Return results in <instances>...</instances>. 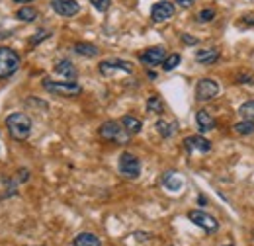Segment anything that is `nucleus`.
Instances as JSON below:
<instances>
[{
    "mask_svg": "<svg viewBox=\"0 0 254 246\" xmlns=\"http://www.w3.org/2000/svg\"><path fill=\"white\" fill-rule=\"evenodd\" d=\"M6 129H8V133H10L12 139L26 141L32 135V120L26 114H22V112L10 114L6 118Z\"/></svg>",
    "mask_w": 254,
    "mask_h": 246,
    "instance_id": "1",
    "label": "nucleus"
},
{
    "mask_svg": "<svg viewBox=\"0 0 254 246\" xmlns=\"http://www.w3.org/2000/svg\"><path fill=\"white\" fill-rule=\"evenodd\" d=\"M22 66V57L12 47H0V80H8Z\"/></svg>",
    "mask_w": 254,
    "mask_h": 246,
    "instance_id": "2",
    "label": "nucleus"
},
{
    "mask_svg": "<svg viewBox=\"0 0 254 246\" xmlns=\"http://www.w3.org/2000/svg\"><path fill=\"white\" fill-rule=\"evenodd\" d=\"M98 133L104 141H110V143H116V145H127L131 141V135L127 133V129L122 125V122H114V120L102 123Z\"/></svg>",
    "mask_w": 254,
    "mask_h": 246,
    "instance_id": "3",
    "label": "nucleus"
},
{
    "mask_svg": "<svg viewBox=\"0 0 254 246\" xmlns=\"http://www.w3.org/2000/svg\"><path fill=\"white\" fill-rule=\"evenodd\" d=\"M43 88L53 96H61V98H74V96H80L82 94V86L76 84V82H70V80H49L45 78L43 80Z\"/></svg>",
    "mask_w": 254,
    "mask_h": 246,
    "instance_id": "4",
    "label": "nucleus"
},
{
    "mask_svg": "<svg viewBox=\"0 0 254 246\" xmlns=\"http://www.w3.org/2000/svg\"><path fill=\"white\" fill-rule=\"evenodd\" d=\"M118 170L127 180H137L141 176V160L133 153H122L118 160Z\"/></svg>",
    "mask_w": 254,
    "mask_h": 246,
    "instance_id": "5",
    "label": "nucleus"
},
{
    "mask_svg": "<svg viewBox=\"0 0 254 246\" xmlns=\"http://www.w3.org/2000/svg\"><path fill=\"white\" fill-rule=\"evenodd\" d=\"M188 219H190L193 225H197L199 229H203L205 233H215V231L219 229V223H217L215 217L205 213V211H199V209L188 211Z\"/></svg>",
    "mask_w": 254,
    "mask_h": 246,
    "instance_id": "6",
    "label": "nucleus"
},
{
    "mask_svg": "<svg viewBox=\"0 0 254 246\" xmlns=\"http://www.w3.org/2000/svg\"><path fill=\"white\" fill-rule=\"evenodd\" d=\"M98 70L102 76H112L114 72H127L131 74L133 72V64L124 59H106L98 64Z\"/></svg>",
    "mask_w": 254,
    "mask_h": 246,
    "instance_id": "7",
    "label": "nucleus"
},
{
    "mask_svg": "<svg viewBox=\"0 0 254 246\" xmlns=\"http://www.w3.org/2000/svg\"><path fill=\"white\" fill-rule=\"evenodd\" d=\"M219 94V84L213 78H201L195 86V98L199 102H209Z\"/></svg>",
    "mask_w": 254,
    "mask_h": 246,
    "instance_id": "8",
    "label": "nucleus"
},
{
    "mask_svg": "<svg viewBox=\"0 0 254 246\" xmlns=\"http://www.w3.org/2000/svg\"><path fill=\"white\" fill-rule=\"evenodd\" d=\"M174 12H176V8H174V4L172 2H168V0H160L157 2L153 8H151V18H153V22H166V20H170L172 16H174Z\"/></svg>",
    "mask_w": 254,
    "mask_h": 246,
    "instance_id": "9",
    "label": "nucleus"
},
{
    "mask_svg": "<svg viewBox=\"0 0 254 246\" xmlns=\"http://www.w3.org/2000/svg\"><path fill=\"white\" fill-rule=\"evenodd\" d=\"M51 8L63 18H72L80 12V4L76 0H51Z\"/></svg>",
    "mask_w": 254,
    "mask_h": 246,
    "instance_id": "10",
    "label": "nucleus"
},
{
    "mask_svg": "<svg viewBox=\"0 0 254 246\" xmlns=\"http://www.w3.org/2000/svg\"><path fill=\"white\" fill-rule=\"evenodd\" d=\"M184 149L188 153H209L211 143L201 135H190V137L184 139Z\"/></svg>",
    "mask_w": 254,
    "mask_h": 246,
    "instance_id": "11",
    "label": "nucleus"
},
{
    "mask_svg": "<svg viewBox=\"0 0 254 246\" xmlns=\"http://www.w3.org/2000/svg\"><path fill=\"white\" fill-rule=\"evenodd\" d=\"M164 57H166L164 47H149L145 53H141V62H145L147 66H157L162 64Z\"/></svg>",
    "mask_w": 254,
    "mask_h": 246,
    "instance_id": "12",
    "label": "nucleus"
},
{
    "mask_svg": "<svg viewBox=\"0 0 254 246\" xmlns=\"http://www.w3.org/2000/svg\"><path fill=\"white\" fill-rule=\"evenodd\" d=\"M55 72L59 74V76H64L66 80H70V82H74V78L78 76V70H76V66L72 64V61H68V59H61V61L55 64Z\"/></svg>",
    "mask_w": 254,
    "mask_h": 246,
    "instance_id": "13",
    "label": "nucleus"
},
{
    "mask_svg": "<svg viewBox=\"0 0 254 246\" xmlns=\"http://www.w3.org/2000/svg\"><path fill=\"white\" fill-rule=\"evenodd\" d=\"M195 123H197L199 133H207V131L215 129V120H213V116L207 110H199L195 114Z\"/></svg>",
    "mask_w": 254,
    "mask_h": 246,
    "instance_id": "14",
    "label": "nucleus"
},
{
    "mask_svg": "<svg viewBox=\"0 0 254 246\" xmlns=\"http://www.w3.org/2000/svg\"><path fill=\"white\" fill-rule=\"evenodd\" d=\"M217 59H219V49L217 47H207V49L195 51V61L199 64H213Z\"/></svg>",
    "mask_w": 254,
    "mask_h": 246,
    "instance_id": "15",
    "label": "nucleus"
},
{
    "mask_svg": "<svg viewBox=\"0 0 254 246\" xmlns=\"http://www.w3.org/2000/svg\"><path fill=\"white\" fill-rule=\"evenodd\" d=\"M182 178L176 174V172H166L164 176H162V185L168 189V191H172V193H176V191H180L182 189Z\"/></svg>",
    "mask_w": 254,
    "mask_h": 246,
    "instance_id": "16",
    "label": "nucleus"
},
{
    "mask_svg": "<svg viewBox=\"0 0 254 246\" xmlns=\"http://www.w3.org/2000/svg\"><path fill=\"white\" fill-rule=\"evenodd\" d=\"M72 246H102V243L94 233H78L72 239Z\"/></svg>",
    "mask_w": 254,
    "mask_h": 246,
    "instance_id": "17",
    "label": "nucleus"
},
{
    "mask_svg": "<svg viewBox=\"0 0 254 246\" xmlns=\"http://www.w3.org/2000/svg\"><path fill=\"white\" fill-rule=\"evenodd\" d=\"M122 125L126 127L129 135H139L141 129H143V122L139 118H135V116H124L122 118Z\"/></svg>",
    "mask_w": 254,
    "mask_h": 246,
    "instance_id": "18",
    "label": "nucleus"
},
{
    "mask_svg": "<svg viewBox=\"0 0 254 246\" xmlns=\"http://www.w3.org/2000/svg\"><path fill=\"white\" fill-rule=\"evenodd\" d=\"M74 53H78L80 57H98V53H100V49L92 45V43H84V41H78V43H74Z\"/></svg>",
    "mask_w": 254,
    "mask_h": 246,
    "instance_id": "19",
    "label": "nucleus"
},
{
    "mask_svg": "<svg viewBox=\"0 0 254 246\" xmlns=\"http://www.w3.org/2000/svg\"><path fill=\"white\" fill-rule=\"evenodd\" d=\"M155 127H157V133H159L162 139H170L176 133V125L166 122V120H159V122L155 123Z\"/></svg>",
    "mask_w": 254,
    "mask_h": 246,
    "instance_id": "20",
    "label": "nucleus"
},
{
    "mask_svg": "<svg viewBox=\"0 0 254 246\" xmlns=\"http://www.w3.org/2000/svg\"><path fill=\"white\" fill-rule=\"evenodd\" d=\"M235 133L237 135H243V137H247V135H253L254 133V120H241L239 123H235Z\"/></svg>",
    "mask_w": 254,
    "mask_h": 246,
    "instance_id": "21",
    "label": "nucleus"
},
{
    "mask_svg": "<svg viewBox=\"0 0 254 246\" xmlns=\"http://www.w3.org/2000/svg\"><path fill=\"white\" fill-rule=\"evenodd\" d=\"M16 18H18L20 22L30 24V22H33V20L37 18V10H35V8H32V6H22V8L16 12Z\"/></svg>",
    "mask_w": 254,
    "mask_h": 246,
    "instance_id": "22",
    "label": "nucleus"
},
{
    "mask_svg": "<svg viewBox=\"0 0 254 246\" xmlns=\"http://www.w3.org/2000/svg\"><path fill=\"white\" fill-rule=\"evenodd\" d=\"M147 112H151V114H162L164 112V104H162V100H160V96H151L149 100H147Z\"/></svg>",
    "mask_w": 254,
    "mask_h": 246,
    "instance_id": "23",
    "label": "nucleus"
},
{
    "mask_svg": "<svg viewBox=\"0 0 254 246\" xmlns=\"http://www.w3.org/2000/svg\"><path fill=\"white\" fill-rule=\"evenodd\" d=\"M182 61V57L178 55V53H172V55H168V57H164V61H162V70L164 72H170V70H174L178 64Z\"/></svg>",
    "mask_w": 254,
    "mask_h": 246,
    "instance_id": "24",
    "label": "nucleus"
},
{
    "mask_svg": "<svg viewBox=\"0 0 254 246\" xmlns=\"http://www.w3.org/2000/svg\"><path fill=\"white\" fill-rule=\"evenodd\" d=\"M239 114L243 116V120H254V100H249V102L241 104Z\"/></svg>",
    "mask_w": 254,
    "mask_h": 246,
    "instance_id": "25",
    "label": "nucleus"
},
{
    "mask_svg": "<svg viewBox=\"0 0 254 246\" xmlns=\"http://www.w3.org/2000/svg\"><path fill=\"white\" fill-rule=\"evenodd\" d=\"M215 18V10H211V8H205V10H201L199 14H197V22H201V24H207V22H211Z\"/></svg>",
    "mask_w": 254,
    "mask_h": 246,
    "instance_id": "26",
    "label": "nucleus"
},
{
    "mask_svg": "<svg viewBox=\"0 0 254 246\" xmlns=\"http://www.w3.org/2000/svg\"><path fill=\"white\" fill-rule=\"evenodd\" d=\"M49 35H51V33H49V31H47V30L37 31L35 35H32V37H30V45H32V47H33V45H39V43H41L43 39H47Z\"/></svg>",
    "mask_w": 254,
    "mask_h": 246,
    "instance_id": "27",
    "label": "nucleus"
},
{
    "mask_svg": "<svg viewBox=\"0 0 254 246\" xmlns=\"http://www.w3.org/2000/svg\"><path fill=\"white\" fill-rule=\"evenodd\" d=\"M90 4L98 12H108V8L112 6V0H90Z\"/></svg>",
    "mask_w": 254,
    "mask_h": 246,
    "instance_id": "28",
    "label": "nucleus"
},
{
    "mask_svg": "<svg viewBox=\"0 0 254 246\" xmlns=\"http://www.w3.org/2000/svg\"><path fill=\"white\" fill-rule=\"evenodd\" d=\"M16 180H18V182H28V180H30V170H26V168H24V170H20Z\"/></svg>",
    "mask_w": 254,
    "mask_h": 246,
    "instance_id": "29",
    "label": "nucleus"
},
{
    "mask_svg": "<svg viewBox=\"0 0 254 246\" xmlns=\"http://www.w3.org/2000/svg\"><path fill=\"white\" fill-rule=\"evenodd\" d=\"M182 41H184L186 45H195V43H197V37H191L188 33H182Z\"/></svg>",
    "mask_w": 254,
    "mask_h": 246,
    "instance_id": "30",
    "label": "nucleus"
},
{
    "mask_svg": "<svg viewBox=\"0 0 254 246\" xmlns=\"http://www.w3.org/2000/svg\"><path fill=\"white\" fill-rule=\"evenodd\" d=\"M243 24H245V26H254V14L243 16Z\"/></svg>",
    "mask_w": 254,
    "mask_h": 246,
    "instance_id": "31",
    "label": "nucleus"
},
{
    "mask_svg": "<svg viewBox=\"0 0 254 246\" xmlns=\"http://www.w3.org/2000/svg\"><path fill=\"white\" fill-rule=\"evenodd\" d=\"M176 2H178L182 8H190V6L193 4V2H195V0H176Z\"/></svg>",
    "mask_w": 254,
    "mask_h": 246,
    "instance_id": "32",
    "label": "nucleus"
},
{
    "mask_svg": "<svg viewBox=\"0 0 254 246\" xmlns=\"http://www.w3.org/2000/svg\"><path fill=\"white\" fill-rule=\"evenodd\" d=\"M16 4H28V2H33V0H14Z\"/></svg>",
    "mask_w": 254,
    "mask_h": 246,
    "instance_id": "33",
    "label": "nucleus"
},
{
    "mask_svg": "<svg viewBox=\"0 0 254 246\" xmlns=\"http://www.w3.org/2000/svg\"><path fill=\"white\" fill-rule=\"evenodd\" d=\"M253 241H254V229H253Z\"/></svg>",
    "mask_w": 254,
    "mask_h": 246,
    "instance_id": "34",
    "label": "nucleus"
},
{
    "mask_svg": "<svg viewBox=\"0 0 254 246\" xmlns=\"http://www.w3.org/2000/svg\"><path fill=\"white\" fill-rule=\"evenodd\" d=\"M225 246H233V245H225Z\"/></svg>",
    "mask_w": 254,
    "mask_h": 246,
    "instance_id": "35",
    "label": "nucleus"
},
{
    "mask_svg": "<svg viewBox=\"0 0 254 246\" xmlns=\"http://www.w3.org/2000/svg\"><path fill=\"white\" fill-rule=\"evenodd\" d=\"M39 246H41V245H39Z\"/></svg>",
    "mask_w": 254,
    "mask_h": 246,
    "instance_id": "36",
    "label": "nucleus"
}]
</instances>
